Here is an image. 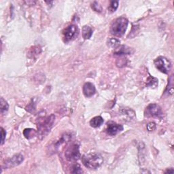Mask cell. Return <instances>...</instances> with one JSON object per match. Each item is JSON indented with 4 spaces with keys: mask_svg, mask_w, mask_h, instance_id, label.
<instances>
[{
    "mask_svg": "<svg viewBox=\"0 0 174 174\" xmlns=\"http://www.w3.org/2000/svg\"><path fill=\"white\" fill-rule=\"evenodd\" d=\"M121 114L125 116V117H128L130 119H132L133 118H135V112L133 111L131 109H127V108H124L120 109Z\"/></svg>",
    "mask_w": 174,
    "mask_h": 174,
    "instance_id": "cell-16",
    "label": "cell"
},
{
    "mask_svg": "<svg viewBox=\"0 0 174 174\" xmlns=\"http://www.w3.org/2000/svg\"><path fill=\"white\" fill-rule=\"evenodd\" d=\"M54 119H55V117H54V115L52 114L50 117L44 118V120H42L38 123V134L41 139L44 137L50 132L51 128L53 127Z\"/></svg>",
    "mask_w": 174,
    "mask_h": 174,
    "instance_id": "cell-3",
    "label": "cell"
},
{
    "mask_svg": "<svg viewBox=\"0 0 174 174\" xmlns=\"http://www.w3.org/2000/svg\"><path fill=\"white\" fill-rule=\"evenodd\" d=\"M129 21L124 17L118 18L114 20L111 26V33L117 37L123 36L127 29Z\"/></svg>",
    "mask_w": 174,
    "mask_h": 174,
    "instance_id": "cell-2",
    "label": "cell"
},
{
    "mask_svg": "<svg viewBox=\"0 0 174 174\" xmlns=\"http://www.w3.org/2000/svg\"><path fill=\"white\" fill-rule=\"evenodd\" d=\"M131 50L132 48H131L127 46H120V49H118L115 52V54H117V55H124V54H131Z\"/></svg>",
    "mask_w": 174,
    "mask_h": 174,
    "instance_id": "cell-14",
    "label": "cell"
},
{
    "mask_svg": "<svg viewBox=\"0 0 174 174\" xmlns=\"http://www.w3.org/2000/svg\"><path fill=\"white\" fill-rule=\"evenodd\" d=\"M93 35V29L88 26H84L82 28V37L84 39H88Z\"/></svg>",
    "mask_w": 174,
    "mask_h": 174,
    "instance_id": "cell-13",
    "label": "cell"
},
{
    "mask_svg": "<svg viewBox=\"0 0 174 174\" xmlns=\"http://www.w3.org/2000/svg\"><path fill=\"white\" fill-rule=\"evenodd\" d=\"M103 123V118L102 117H95L90 121L91 126L94 128L99 127Z\"/></svg>",
    "mask_w": 174,
    "mask_h": 174,
    "instance_id": "cell-12",
    "label": "cell"
},
{
    "mask_svg": "<svg viewBox=\"0 0 174 174\" xmlns=\"http://www.w3.org/2000/svg\"><path fill=\"white\" fill-rule=\"evenodd\" d=\"M118 7V2L117 1H112L110 3V5L108 8V10L110 12V13H114L116 10H117V8Z\"/></svg>",
    "mask_w": 174,
    "mask_h": 174,
    "instance_id": "cell-19",
    "label": "cell"
},
{
    "mask_svg": "<svg viewBox=\"0 0 174 174\" xmlns=\"http://www.w3.org/2000/svg\"><path fill=\"white\" fill-rule=\"evenodd\" d=\"M82 172H82L81 167L80 165H79L76 164V165H74V166H73L72 173H81Z\"/></svg>",
    "mask_w": 174,
    "mask_h": 174,
    "instance_id": "cell-22",
    "label": "cell"
},
{
    "mask_svg": "<svg viewBox=\"0 0 174 174\" xmlns=\"http://www.w3.org/2000/svg\"><path fill=\"white\" fill-rule=\"evenodd\" d=\"M154 65L162 73L167 74L172 68V64L165 57H159L154 60Z\"/></svg>",
    "mask_w": 174,
    "mask_h": 174,
    "instance_id": "cell-5",
    "label": "cell"
},
{
    "mask_svg": "<svg viewBox=\"0 0 174 174\" xmlns=\"http://www.w3.org/2000/svg\"><path fill=\"white\" fill-rule=\"evenodd\" d=\"M82 162L84 165L88 169H96L102 165L103 159L99 154L89 153L82 156Z\"/></svg>",
    "mask_w": 174,
    "mask_h": 174,
    "instance_id": "cell-1",
    "label": "cell"
},
{
    "mask_svg": "<svg viewBox=\"0 0 174 174\" xmlns=\"http://www.w3.org/2000/svg\"><path fill=\"white\" fill-rule=\"evenodd\" d=\"M147 130L148 131H153L156 129V124L153 122H151V123H149L147 124Z\"/></svg>",
    "mask_w": 174,
    "mask_h": 174,
    "instance_id": "cell-24",
    "label": "cell"
},
{
    "mask_svg": "<svg viewBox=\"0 0 174 174\" xmlns=\"http://www.w3.org/2000/svg\"><path fill=\"white\" fill-rule=\"evenodd\" d=\"M91 7H92L93 10L95 12H97V13H102V7L98 2H93L92 5H91Z\"/></svg>",
    "mask_w": 174,
    "mask_h": 174,
    "instance_id": "cell-21",
    "label": "cell"
},
{
    "mask_svg": "<svg viewBox=\"0 0 174 174\" xmlns=\"http://www.w3.org/2000/svg\"><path fill=\"white\" fill-rule=\"evenodd\" d=\"M72 138V136L69 133H65L64 135H62L61 138L59 141H58L55 143V149L58 150L61 148V146L66 144L67 143L70 141V139Z\"/></svg>",
    "mask_w": 174,
    "mask_h": 174,
    "instance_id": "cell-11",
    "label": "cell"
},
{
    "mask_svg": "<svg viewBox=\"0 0 174 174\" xmlns=\"http://www.w3.org/2000/svg\"><path fill=\"white\" fill-rule=\"evenodd\" d=\"M158 79L156 78L153 76H150L148 80H147V84H146V86L150 87L152 88H156L158 85Z\"/></svg>",
    "mask_w": 174,
    "mask_h": 174,
    "instance_id": "cell-17",
    "label": "cell"
},
{
    "mask_svg": "<svg viewBox=\"0 0 174 174\" xmlns=\"http://www.w3.org/2000/svg\"><path fill=\"white\" fill-rule=\"evenodd\" d=\"M1 135H2V139H1V145H3L4 143L5 139H6V132L4 129V128H1Z\"/></svg>",
    "mask_w": 174,
    "mask_h": 174,
    "instance_id": "cell-25",
    "label": "cell"
},
{
    "mask_svg": "<svg viewBox=\"0 0 174 174\" xmlns=\"http://www.w3.org/2000/svg\"><path fill=\"white\" fill-rule=\"evenodd\" d=\"M66 159L70 162L78 161L80 157V146L77 143H73L66 149L65 152Z\"/></svg>",
    "mask_w": 174,
    "mask_h": 174,
    "instance_id": "cell-4",
    "label": "cell"
},
{
    "mask_svg": "<svg viewBox=\"0 0 174 174\" xmlns=\"http://www.w3.org/2000/svg\"><path fill=\"white\" fill-rule=\"evenodd\" d=\"M78 27L75 25H70L68 27L64 29L63 32L64 41L65 42H68L74 38L76 35V33H78Z\"/></svg>",
    "mask_w": 174,
    "mask_h": 174,
    "instance_id": "cell-7",
    "label": "cell"
},
{
    "mask_svg": "<svg viewBox=\"0 0 174 174\" xmlns=\"http://www.w3.org/2000/svg\"><path fill=\"white\" fill-rule=\"evenodd\" d=\"M165 173H173V169H167L166 172H165Z\"/></svg>",
    "mask_w": 174,
    "mask_h": 174,
    "instance_id": "cell-26",
    "label": "cell"
},
{
    "mask_svg": "<svg viewBox=\"0 0 174 174\" xmlns=\"http://www.w3.org/2000/svg\"><path fill=\"white\" fill-rule=\"evenodd\" d=\"M117 65L119 68H123V67L127 65V59L125 58H122L120 59H118Z\"/></svg>",
    "mask_w": 174,
    "mask_h": 174,
    "instance_id": "cell-23",
    "label": "cell"
},
{
    "mask_svg": "<svg viewBox=\"0 0 174 174\" xmlns=\"http://www.w3.org/2000/svg\"><path fill=\"white\" fill-rule=\"evenodd\" d=\"M24 160V157L22 154H18L13 156L10 160H8L6 165L7 167H15L18 166L19 165H20Z\"/></svg>",
    "mask_w": 174,
    "mask_h": 174,
    "instance_id": "cell-9",
    "label": "cell"
},
{
    "mask_svg": "<svg viewBox=\"0 0 174 174\" xmlns=\"http://www.w3.org/2000/svg\"><path fill=\"white\" fill-rule=\"evenodd\" d=\"M120 42L117 39L112 38L109 40V45L112 48H117L120 46Z\"/></svg>",
    "mask_w": 174,
    "mask_h": 174,
    "instance_id": "cell-20",
    "label": "cell"
},
{
    "mask_svg": "<svg viewBox=\"0 0 174 174\" xmlns=\"http://www.w3.org/2000/svg\"><path fill=\"white\" fill-rule=\"evenodd\" d=\"M145 116L146 117L162 118L163 117V112L159 106L155 103H151L146 108Z\"/></svg>",
    "mask_w": 174,
    "mask_h": 174,
    "instance_id": "cell-6",
    "label": "cell"
},
{
    "mask_svg": "<svg viewBox=\"0 0 174 174\" xmlns=\"http://www.w3.org/2000/svg\"><path fill=\"white\" fill-rule=\"evenodd\" d=\"M96 92L95 87L91 82H87L83 86V93L85 97H91L94 95Z\"/></svg>",
    "mask_w": 174,
    "mask_h": 174,
    "instance_id": "cell-10",
    "label": "cell"
},
{
    "mask_svg": "<svg viewBox=\"0 0 174 174\" xmlns=\"http://www.w3.org/2000/svg\"><path fill=\"white\" fill-rule=\"evenodd\" d=\"M37 134V131L33 129H26L23 131V135L27 139H31Z\"/></svg>",
    "mask_w": 174,
    "mask_h": 174,
    "instance_id": "cell-15",
    "label": "cell"
},
{
    "mask_svg": "<svg viewBox=\"0 0 174 174\" xmlns=\"http://www.w3.org/2000/svg\"><path fill=\"white\" fill-rule=\"evenodd\" d=\"M123 130V127L121 124L114 123V122H109L107 124V133L111 136L116 135L118 133L121 132Z\"/></svg>",
    "mask_w": 174,
    "mask_h": 174,
    "instance_id": "cell-8",
    "label": "cell"
},
{
    "mask_svg": "<svg viewBox=\"0 0 174 174\" xmlns=\"http://www.w3.org/2000/svg\"><path fill=\"white\" fill-rule=\"evenodd\" d=\"M9 105L6 101L4 100V99L2 97L1 102H0V109H1V112L2 114L6 112L8 110Z\"/></svg>",
    "mask_w": 174,
    "mask_h": 174,
    "instance_id": "cell-18",
    "label": "cell"
}]
</instances>
